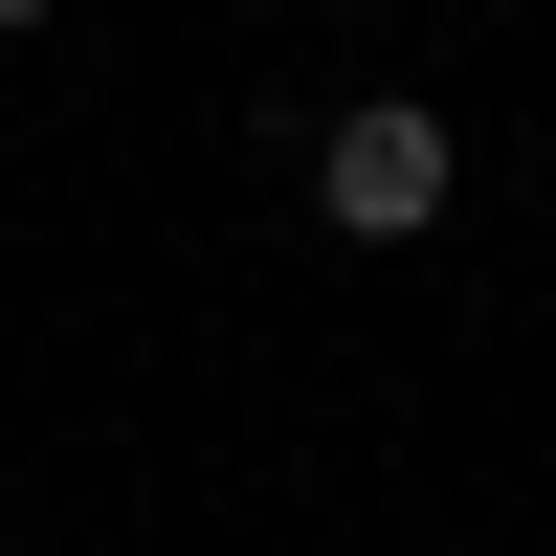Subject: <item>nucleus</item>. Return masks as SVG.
Instances as JSON below:
<instances>
[{"label": "nucleus", "mask_w": 556, "mask_h": 556, "mask_svg": "<svg viewBox=\"0 0 556 556\" xmlns=\"http://www.w3.org/2000/svg\"><path fill=\"white\" fill-rule=\"evenodd\" d=\"M23 23H67V0H0V45H23Z\"/></svg>", "instance_id": "obj_2"}, {"label": "nucleus", "mask_w": 556, "mask_h": 556, "mask_svg": "<svg viewBox=\"0 0 556 556\" xmlns=\"http://www.w3.org/2000/svg\"><path fill=\"white\" fill-rule=\"evenodd\" d=\"M312 201H334L356 245H424V223H445V112H424V89H356V112L312 134Z\"/></svg>", "instance_id": "obj_1"}]
</instances>
